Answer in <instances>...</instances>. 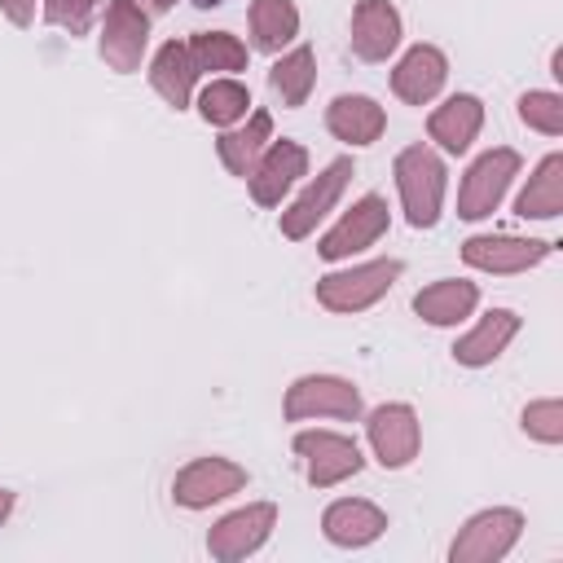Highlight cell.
<instances>
[{"label": "cell", "mask_w": 563, "mask_h": 563, "mask_svg": "<svg viewBox=\"0 0 563 563\" xmlns=\"http://www.w3.org/2000/svg\"><path fill=\"white\" fill-rule=\"evenodd\" d=\"M0 13H4L13 26H31V22H35V0H0Z\"/></svg>", "instance_id": "cell-32"}, {"label": "cell", "mask_w": 563, "mask_h": 563, "mask_svg": "<svg viewBox=\"0 0 563 563\" xmlns=\"http://www.w3.org/2000/svg\"><path fill=\"white\" fill-rule=\"evenodd\" d=\"M361 391L352 378L339 374H303L286 387V422H308V418H339V422H356L361 418Z\"/></svg>", "instance_id": "cell-3"}, {"label": "cell", "mask_w": 563, "mask_h": 563, "mask_svg": "<svg viewBox=\"0 0 563 563\" xmlns=\"http://www.w3.org/2000/svg\"><path fill=\"white\" fill-rule=\"evenodd\" d=\"M484 128V101L475 92H453L444 106H435L427 114V136L444 150V154H466L471 141Z\"/></svg>", "instance_id": "cell-20"}, {"label": "cell", "mask_w": 563, "mask_h": 563, "mask_svg": "<svg viewBox=\"0 0 563 563\" xmlns=\"http://www.w3.org/2000/svg\"><path fill=\"white\" fill-rule=\"evenodd\" d=\"M391 176H396L405 220L413 229H435L444 216V189H449L444 158L431 145H405L391 163Z\"/></svg>", "instance_id": "cell-1"}, {"label": "cell", "mask_w": 563, "mask_h": 563, "mask_svg": "<svg viewBox=\"0 0 563 563\" xmlns=\"http://www.w3.org/2000/svg\"><path fill=\"white\" fill-rule=\"evenodd\" d=\"M185 44L198 75H238L246 70V57H251V48L229 31H194Z\"/></svg>", "instance_id": "cell-25"}, {"label": "cell", "mask_w": 563, "mask_h": 563, "mask_svg": "<svg viewBox=\"0 0 563 563\" xmlns=\"http://www.w3.org/2000/svg\"><path fill=\"white\" fill-rule=\"evenodd\" d=\"M365 435H369V449L378 457V466L387 471H405L418 449H422V422H418V409L405 405V400H391V405H378L369 409L365 418Z\"/></svg>", "instance_id": "cell-9"}, {"label": "cell", "mask_w": 563, "mask_h": 563, "mask_svg": "<svg viewBox=\"0 0 563 563\" xmlns=\"http://www.w3.org/2000/svg\"><path fill=\"white\" fill-rule=\"evenodd\" d=\"M554 255V242L515 238V233H475L462 242V260L479 273H528Z\"/></svg>", "instance_id": "cell-13"}, {"label": "cell", "mask_w": 563, "mask_h": 563, "mask_svg": "<svg viewBox=\"0 0 563 563\" xmlns=\"http://www.w3.org/2000/svg\"><path fill=\"white\" fill-rule=\"evenodd\" d=\"M325 128L343 145H374L387 132V110L365 92H339L325 106Z\"/></svg>", "instance_id": "cell-19"}, {"label": "cell", "mask_w": 563, "mask_h": 563, "mask_svg": "<svg viewBox=\"0 0 563 563\" xmlns=\"http://www.w3.org/2000/svg\"><path fill=\"white\" fill-rule=\"evenodd\" d=\"M268 84H273V92L282 97V106L299 110V106L308 101L312 84H317V53H312L308 44H295L290 53H282V57L268 66Z\"/></svg>", "instance_id": "cell-27"}, {"label": "cell", "mask_w": 563, "mask_h": 563, "mask_svg": "<svg viewBox=\"0 0 563 563\" xmlns=\"http://www.w3.org/2000/svg\"><path fill=\"white\" fill-rule=\"evenodd\" d=\"M563 211V154H545L528 176L523 194L515 198V216L523 220H554Z\"/></svg>", "instance_id": "cell-24"}, {"label": "cell", "mask_w": 563, "mask_h": 563, "mask_svg": "<svg viewBox=\"0 0 563 563\" xmlns=\"http://www.w3.org/2000/svg\"><path fill=\"white\" fill-rule=\"evenodd\" d=\"M479 303V286L466 277H440L413 295V312L427 325H462Z\"/></svg>", "instance_id": "cell-22"}, {"label": "cell", "mask_w": 563, "mask_h": 563, "mask_svg": "<svg viewBox=\"0 0 563 563\" xmlns=\"http://www.w3.org/2000/svg\"><path fill=\"white\" fill-rule=\"evenodd\" d=\"M150 84L154 92L172 106V110H185L194 101V84H198V70H194V57H189V44L185 40H167L154 62H150Z\"/></svg>", "instance_id": "cell-23"}, {"label": "cell", "mask_w": 563, "mask_h": 563, "mask_svg": "<svg viewBox=\"0 0 563 563\" xmlns=\"http://www.w3.org/2000/svg\"><path fill=\"white\" fill-rule=\"evenodd\" d=\"M387 532V510H378L365 497H339L321 515V537L339 550H361Z\"/></svg>", "instance_id": "cell-15"}, {"label": "cell", "mask_w": 563, "mask_h": 563, "mask_svg": "<svg viewBox=\"0 0 563 563\" xmlns=\"http://www.w3.org/2000/svg\"><path fill=\"white\" fill-rule=\"evenodd\" d=\"M519 123L541 136H563V97L550 88H528L519 97Z\"/></svg>", "instance_id": "cell-29"}, {"label": "cell", "mask_w": 563, "mask_h": 563, "mask_svg": "<svg viewBox=\"0 0 563 563\" xmlns=\"http://www.w3.org/2000/svg\"><path fill=\"white\" fill-rule=\"evenodd\" d=\"M189 4H194V9H220L224 0H189Z\"/></svg>", "instance_id": "cell-35"}, {"label": "cell", "mask_w": 563, "mask_h": 563, "mask_svg": "<svg viewBox=\"0 0 563 563\" xmlns=\"http://www.w3.org/2000/svg\"><path fill=\"white\" fill-rule=\"evenodd\" d=\"M387 224H391L387 198H383V194H365V198H356L352 211H343L339 224L317 242V255L330 260V264H334V260H347V255L374 246V242L387 233Z\"/></svg>", "instance_id": "cell-11"}, {"label": "cell", "mask_w": 563, "mask_h": 563, "mask_svg": "<svg viewBox=\"0 0 563 563\" xmlns=\"http://www.w3.org/2000/svg\"><path fill=\"white\" fill-rule=\"evenodd\" d=\"M101 62L114 70V75H132L141 70V57L150 48V13L136 4V0H110L106 4V18H101Z\"/></svg>", "instance_id": "cell-8"}, {"label": "cell", "mask_w": 563, "mask_h": 563, "mask_svg": "<svg viewBox=\"0 0 563 563\" xmlns=\"http://www.w3.org/2000/svg\"><path fill=\"white\" fill-rule=\"evenodd\" d=\"M299 35L295 0H251V48L282 53Z\"/></svg>", "instance_id": "cell-26"}, {"label": "cell", "mask_w": 563, "mask_h": 563, "mask_svg": "<svg viewBox=\"0 0 563 563\" xmlns=\"http://www.w3.org/2000/svg\"><path fill=\"white\" fill-rule=\"evenodd\" d=\"M400 273H405L400 260H369V264L325 273V277H317V303L325 312H365L396 286Z\"/></svg>", "instance_id": "cell-2"}, {"label": "cell", "mask_w": 563, "mask_h": 563, "mask_svg": "<svg viewBox=\"0 0 563 563\" xmlns=\"http://www.w3.org/2000/svg\"><path fill=\"white\" fill-rule=\"evenodd\" d=\"M519 167H523L519 150H510V145H493V150H484V154L466 167V176H462V189H457V216H462V220H484V216H493L497 202L506 198L510 180L519 176Z\"/></svg>", "instance_id": "cell-4"}, {"label": "cell", "mask_w": 563, "mask_h": 563, "mask_svg": "<svg viewBox=\"0 0 563 563\" xmlns=\"http://www.w3.org/2000/svg\"><path fill=\"white\" fill-rule=\"evenodd\" d=\"M97 9H101V0H44V22H53L70 35H88Z\"/></svg>", "instance_id": "cell-31"}, {"label": "cell", "mask_w": 563, "mask_h": 563, "mask_svg": "<svg viewBox=\"0 0 563 563\" xmlns=\"http://www.w3.org/2000/svg\"><path fill=\"white\" fill-rule=\"evenodd\" d=\"M246 484H251L246 466H238L233 457H216V453H211V457H194L189 466L176 471V479H172V501L185 506V510H207V506H216V501L242 493Z\"/></svg>", "instance_id": "cell-7"}, {"label": "cell", "mask_w": 563, "mask_h": 563, "mask_svg": "<svg viewBox=\"0 0 563 563\" xmlns=\"http://www.w3.org/2000/svg\"><path fill=\"white\" fill-rule=\"evenodd\" d=\"M352 158L343 154V158H334V163H325L308 185H303V194L282 211V220H277V229H282V238H290V242H303L330 211H334V202L343 198V189H347V180H352Z\"/></svg>", "instance_id": "cell-6"}, {"label": "cell", "mask_w": 563, "mask_h": 563, "mask_svg": "<svg viewBox=\"0 0 563 563\" xmlns=\"http://www.w3.org/2000/svg\"><path fill=\"white\" fill-rule=\"evenodd\" d=\"M405 22L391 0H361L352 9V53L361 62H387L400 48Z\"/></svg>", "instance_id": "cell-16"}, {"label": "cell", "mask_w": 563, "mask_h": 563, "mask_svg": "<svg viewBox=\"0 0 563 563\" xmlns=\"http://www.w3.org/2000/svg\"><path fill=\"white\" fill-rule=\"evenodd\" d=\"M172 4H176V0H145V9H150V13H167Z\"/></svg>", "instance_id": "cell-34"}, {"label": "cell", "mask_w": 563, "mask_h": 563, "mask_svg": "<svg viewBox=\"0 0 563 563\" xmlns=\"http://www.w3.org/2000/svg\"><path fill=\"white\" fill-rule=\"evenodd\" d=\"M246 110H251V88L233 75H220L198 92V114L211 128H233V123L246 119Z\"/></svg>", "instance_id": "cell-28"}, {"label": "cell", "mask_w": 563, "mask_h": 563, "mask_svg": "<svg viewBox=\"0 0 563 563\" xmlns=\"http://www.w3.org/2000/svg\"><path fill=\"white\" fill-rule=\"evenodd\" d=\"M277 528V506L273 501H251L233 515H224L211 532H207V554L220 563H238L246 554H255Z\"/></svg>", "instance_id": "cell-12"}, {"label": "cell", "mask_w": 563, "mask_h": 563, "mask_svg": "<svg viewBox=\"0 0 563 563\" xmlns=\"http://www.w3.org/2000/svg\"><path fill=\"white\" fill-rule=\"evenodd\" d=\"M523 431L541 444H559L563 440V400L559 396H545V400H532L523 409Z\"/></svg>", "instance_id": "cell-30"}, {"label": "cell", "mask_w": 563, "mask_h": 563, "mask_svg": "<svg viewBox=\"0 0 563 563\" xmlns=\"http://www.w3.org/2000/svg\"><path fill=\"white\" fill-rule=\"evenodd\" d=\"M519 330H523V317H519V312H510V308H488V312L479 317V325L466 330V334L453 343V361L466 365V369H484V365H493V361L510 347V339H515Z\"/></svg>", "instance_id": "cell-18"}, {"label": "cell", "mask_w": 563, "mask_h": 563, "mask_svg": "<svg viewBox=\"0 0 563 563\" xmlns=\"http://www.w3.org/2000/svg\"><path fill=\"white\" fill-rule=\"evenodd\" d=\"M519 532H523V510L488 506L462 523V532L449 545V563H497L515 550Z\"/></svg>", "instance_id": "cell-5"}, {"label": "cell", "mask_w": 563, "mask_h": 563, "mask_svg": "<svg viewBox=\"0 0 563 563\" xmlns=\"http://www.w3.org/2000/svg\"><path fill=\"white\" fill-rule=\"evenodd\" d=\"M13 501H18V497H13L9 488H0V523H4L9 515H13Z\"/></svg>", "instance_id": "cell-33"}, {"label": "cell", "mask_w": 563, "mask_h": 563, "mask_svg": "<svg viewBox=\"0 0 563 563\" xmlns=\"http://www.w3.org/2000/svg\"><path fill=\"white\" fill-rule=\"evenodd\" d=\"M444 79H449V57H444L435 44H413V48L396 62V70H391V92H396L405 106H427V101L440 97Z\"/></svg>", "instance_id": "cell-17"}, {"label": "cell", "mask_w": 563, "mask_h": 563, "mask_svg": "<svg viewBox=\"0 0 563 563\" xmlns=\"http://www.w3.org/2000/svg\"><path fill=\"white\" fill-rule=\"evenodd\" d=\"M295 453L303 457L312 488H334V484L361 475V466H365L356 440L343 435V431H299L295 435Z\"/></svg>", "instance_id": "cell-10"}, {"label": "cell", "mask_w": 563, "mask_h": 563, "mask_svg": "<svg viewBox=\"0 0 563 563\" xmlns=\"http://www.w3.org/2000/svg\"><path fill=\"white\" fill-rule=\"evenodd\" d=\"M268 141H273V114L268 110H251L242 123H233V128H224L220 132V141H216V154H220V163L229 167V176H251V167L260 163V154L268 150Z\"/></svg>", "instance_id": "cell-21"}, {"label": "cell", "mask_w": 563, "mask_h": 563, "mask_svg": "<svg viewBox=\"0 0 563 563\" xmlns=\"http://www.w3.org/2000/svg\"><path fill=\"white\" fill-rule=\"evenodd\" d=\"M308 176V150L299 141H268V150L260 154V163L246 176V189L260 207H282V198Z\"/></svg>", "instance_id": "cell-14"}]
</instances>
